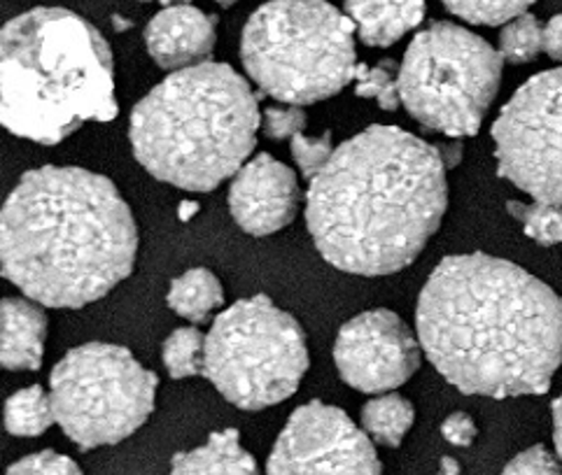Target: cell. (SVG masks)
Returning <instances> with one entry per match:
<instances>
[{
	"mask_svg": "<svg viewBox=\"0 0 562 475\" xmlns=\"http://www.w3.org/2000/svg\"><path fill=\"white\" fill-rule=\"evenodd\" d=\"M355 33L327 0H271L243 29L240 61L271 99L304 108L355 82Z\"/></svg>",
	"mask_w": 562,
	"mask_h": 475,
	"instance_id": "6",
	"label": "cell"
},
{
	"mask_svg": "<svg viewBox=\"0 0 562 475\" xmlns=\"http://www.w3.org/2000/svg\"><path fill=\"white\" fill-rule=\"evenodd\" d=\"M537 0H443L448 12L474 26H502L526 14Z\"/></svg>",
	"mask_w": 562,
	"mask_h": 475,
	"instance_id": "25",
	"label": "cell"
},
{
	"mask_svg": "<svg viewBox=\"0 0 562 475\" xmlns=\"http://www.w3.org/2000/svg\"><path fill=\"white\" fill-rule=\"evenodd\" d=\"M138 226L108 178L75 166L24 173L0 217V269L47 308H82L134 271Z\"/></svg>",
	"mask_w": 562,
	"mask_h": 475,
	"instance_id": "3",
	"label": "cell"
},
{
	"mask_svg": "<svg viewBox=\"0 0 562 475\" xmlns=\"http://www.w3.org/2000/svg\"><path fill=\"white\" fill-rule=\"evenodd\" d=\"M446 166L439 147L397 126L373 124L336 147L306 194L317 252L352 275L404 271L446 215Z\"/></svg>",
	"mask_w": 562,
	"mask_h": 475,
	"instance_id": "2",
	"label": "cell"
},
{
	"mask_svg": "<svg viewBox=\"0 0 562 475\" xmlns=\"http://www.w3.org/2000/svg\"><path fill=\"white\" fill-rule=\"evenodd\" d=\"M140 3H153V0H140Z\"/></svg>",
	"mask_w": 562,
	"mask_h": 475,
	"instance_id": "37",
	"label": "cell"
},
{
	"mask_svg": "<svg viewBox=\"0 0 562 475\" xmlns=\"http://www.w3.org/2000/svg\"><path fill=\"white\" fill-rule=\"evenodd\" d=\"M215 3H217V5H222V8H232V5H236V3H238V0H215Z\"/></svg>",
	"mask_w": 562,
	"mask_h": 475,
	"instance_id": "36",
	"label": "cell"
},
{
	"mask_svg": "<svg viewBox=\"0 0 562 475\" xmlns=\"http://www.w3.org/2000/svg\"><path fill=\"white\" fill-rule=\"evenodd\" d=\"M259 126V103L246 78L205 61L171 72L140 99L128 138L153 178L184 192H211L246 166Z\"/></svg>",
	"mask_w": 562,
	"mask_h": 475,
	"instance_id": "5",
	"label": "cell"
},
{
	"mask_svg": "<svg viewBox=\"0 0 562 475\" xmlns=\"http://www.w3.org/2000/svg\"><path fill=\"white\" fill-rule=\"evenodd\" d=\"M493 143L499 178L562 205V68L520 84L493 124Z\"/></svg>",
	"mask_w": 562,
	"mask_h": 475,
	"instance_id": "10",
	"label": "cell"
},
{
	"mask_svg": "<svg viewBox=\"0 0 562 475\" xmlns=\"http://www.w3.org/2000/svg\"><path fill=\"white\" fill-rule=\"evenodd\" d=\"M420 340L392 310H367L339 329L334 361L344 383L364 394H385L420 369Z\"/></svg>",
	"mask_w": 562,
	"mask_h": 475,
	"instance_id": "12",
	"label": "cell"
},
{
	"mask_svg": "<svg viewBox=\"0 0 562 475\" xmlns=\"http://www.w3.org/2000/svg\"><path fill=\"white\" fill-rule=\"evenodd\" d=\"M499 56L504 64L522 66L535 61L544 52V26L530 12L512 19L499 33Z\"/></svg>",
	"mask_w": 562,
	"mask_h": 475,
	"instance_id": "21",
	"label": "cell"
},
{
	"mask_svg": "<svg viewBox=\"0 0 562 475\" xmlns=\"http://www.w3.org/2000/svg\"><path fill=\"white\" fill-rule=\"evenodd\" d=\"M544 52L553 61H562V12L544 26Z\"/></svg>",
	"mask_w": 562,
	"mask_h": 475,
	"instance_id": "31",
	"label": "cell"
},
{
	"mask_svg": "<svg viewBox=\"0 0 562 475\" xmlns=\"http://www.w3.org/2000/svg\"><path fill=\"white\" fill-rule=\"evenodd\" d=\"M439 475H460V464L453 457H443L439 464Z\"/></svg>",
	"mask_w": 562,
	"mask_h": 475,
	"instance_id": "33",
	"label": "cell"
},
{
	"mask_svg": "<svg viewBox=\"0 0 562 475\" xmlns=\"http://www.w3.org/2000/svg\"><path fill=\"white\" fill-rule=\"evenodd\" d=\"M196 211H199V205H196V203H192V201H184V203H182V207H180V219H182V222H187V219H190Z\"/></svg>",
	"mask_w": 562,
	"mask_h": 475,
	"instance_id": "34",
	"label": "cell"
},
{
	"mask_svg": "<svg viewBox=\"0 0 562 475\" xmlns=\"http://www.w3.org/2000/svg\"><path fill=\"white\" fill-rule=\"evenodd\" d=\"M308 371L306 333L276 303L257 294L217 315L205 336L203 375L240 410L290 398Z\"/></svg>",
	"mask_w": 562,
	"mask_h": 475,
	"instance_id": "7",
	"label": "cell"
},
{
	"mask_svg": "<svg viewBox=\"0 0 562 475\" xmlns=\"http://www.w3.org/2000/svg\"><path fill=\"white\" fill-rule=\"evenodd\" d=\"M502 475H562V462L544 445H532L516 454Z\"/></svg>",
	"mask_w": 562,
	"mask_h": 475,
	"instance_id": "29",
	"label": "cell"
},
{
	"mask_svg": "<svg viewBox=\"0 0 562 475\" xmlns=\"http://www.w3.org/2000/svg\"><path fill=\"white\" fill-rule=\"evenodd\" d=\"M416 422V410L400 394H385L362 408V427L369 439L385 448H400Z\"/></svg>",
	"mask_w": 562,
	"mask_h": 475,
	"instance_id": "19",
	"label": "cell"
},
{
	"mask_svg": "<svg viewBox=\"0 0 562 475\" xmlns=\"http://www.w3.org/2000/svg\"><path fill=\"white\" fill-rule=\"evenodd\" d=\"M159 3H161L164 8H173V5H190L192 0H159Z\"/></svg>",
	"mask_w": 562,
	"mask_h": 475,
	"instance_id": "35",
	"label": "cell"
},
{
	"mask_svg": "<svg viewBox=\"0 0 562 475\" xmlns=\"http://www.w3.org/2000/svg\"><path fill=\"white\" fill-rule=\"evenodd\" d=\"M0 317H3V343H0L3 369H41L45 357L47 315L26 298H5L0 306Z\"/></svg>",
	"mask_w": 562,
	"mask_h": 475,
	"instance_id": "15",
	"label": "cell"
},
{
	"mask_svg": "<svg viewBox=\"0 0 562 475\" xmlns=\"http://www.w3.org/2000/svg\"><path fill=\"white\" fill-rule=\"evenodd\" d=\"M395 61H379L376 66L358 64L355 70V93L362 99L376 101L379 108L392 112L402 105L400 97V72Z\"/></svg>",
	"mask_w": 562,
	"mask_h": 475,
	"instance_id": "23",
	"label": "cell"
},
{
	"mask_svg": "<svg viewBox=\"0 0 562 475\" xmlns=\"http://www.w3.org/2000/svg\"><path fill=\"white\" fill-rule=\"evenodd\" d=\"M302 203L294 170L271 155H259L243 166L229 186L234 222L250 236H271L290 226Z\"/></svg>",
	"mask_w": 562,
	"mask_h": 475,
	"instance_id": "13",
	"label": "cell"
},
{
	"mask_svg": "<svg viewBox=\"0 0 562 475\" xmlns=\"http://www.w3.org/2000/svg\"><path fill=\"white\" fill-rule=\"evenodd\" d=\"M5 475H82V471L66 454L45 450L14 462Z\"/></svg>",
	"mask_w": 562,
	"mask_h": 475,
	"instance_id": "28",
	"label": "cell"
},
{
	"mask_svg": "<svg viewBox=\"0 0 562 475\" xmlns=\"http://www.w3.org/2000/svg\"><path fill=\"white\" fill-rule=\"evenodd\" d=\"M441 436L453 448H470L476 439V425L467 412H453L441 422Z\"/></svg>",
	"mask_w": 562,
	"mask_h": 475,
	"instance_id": "30",
	"label": "cell"
},
{
	"mask_svg": "<svg viewBox=\"0 0 562 475\" xmlns=\"http://www.w3.org/2000/svg\"><path fill=\"white\" fill-rule=\"evenodd\" d=\"M553 443L558 460L562 462V394L553 402Z\"/></svg>",
	"mask_w": 562,
	"mask_h": 475,
	"instance_id": "32",
	"label": "cell"
},
{
	"mask_svg": "<svg viewBox=\"0 0 562 475\" xmlns=\"http://www.w3.org/2000/svg\"><path fill=\"white\" fill-rule=\"evenodd\" d=\"M164 366L173 380H187L194 375H203L205 369V336L194 327L176 329L166 338Z\"/></svg>",
	"mask_w": 562,
	"mask_h": 475,
	"instance_id": "22",
	"label": "cell"
},
{
	"mask_svg": "<svg viewBox=\"0 0 562 475\" xmlns=\"http://www.w3.org/2000/svg\"><path fill=\"white\" fill-rule=\"evenodd\" d=\"M217 19L192 5L164 8L149 19L145 45L164 70H182L209 61L217 41Z\"/></svg>",
	"mask_w": 562,
	"mask_h": 475,
	"instance_id": "14",
	"label": "cell"
},
{
	"mask_svg": "<svg viewBox=\"0 0 562 475\" xmlns=\"http://www.w3.org/2000/svg\"><path fill=\"white\" fill-rule=\"evenodd\" d=\"M504 61L481 35L437 22L411 41L400 97L420 126L448 138L476 136L497 97Z\"/></svg>",
	"mask_w": 562,
	"mask_h": 475,
	"instance_id": "8",
	"label": "cell"
},
{
	"mask_svg": "<svg viewBox=\"0 0 562 475\" xmlns=\"http://www.w3.org/2000/svg\"><path fill=\"white\" fill-rule=\"evenodd\" d=\"M334 155V147H331V136L325 133L321 138H308L304 133H299V136L292 138V157L294 163L302 170V176L313 180L321 170L329 163Z\"/></svg>",
	"mask_w": 562,
	"mask_h": 475,
	"instance_id": "26",
	"label": "cell"
},
{
	"mask_svg": "<svg viewBox=\"0 0 562 475\" xmlns=\"http://www.w3.org/2000/svg\"><path fill=\"white\" fill-rule=\"evenodd\" d=\"M509 213L520 222L530 240L551 247L562 242V205L549 201L509 203Z\"/></svg>",
	"mask_w": 562,
	"mask_h": 475,
	"instance_id": "24",
	"label": "cell"
},
{
	"mask_svg": "<svg viewBox=\"0 0 562 475\" xmlns=\"http://www.w3.org/2000/svg\"><path fill=\"white\" fill-rule=\"evenodd\" d=\"M306 122L308 117L302 105H269L261 115V131L271 140H292L299 133H304Z\"/></svg>",
	"mask_w": 562,
	"mask_h": 475,
	"instance_id": "27",
	"label": "cell"
},
{
	"mask_svg": "<svg viewBox=\"0 0 562 475\" xmlns=\"http://www.w3.org/2000/svg\"><path fill=\"white\" fill-rule=\"evenodd\" d=\"M416 325L425 357L462 394L537 396L562 366V298L499 257L441 259L420 292Z\"/></svg>",
	"mask_w": 562,
	"mask_h": 475,
	"instance_id": "1",
	"label": "cell"
},
{
	"mask_svg": "<svg viewBox=\"0 0 562 475\" xmlns=\"http://www.w3.org/2000/svg\"><path fill=\"white\" fill-rule=\"evenodd\" d=\"M171 475H259L252 454L240 445L236 429L211 433V439L171 460Z\"/></svg>",
	"mask_w": 562,
	"mask_h": 475,
	"instance_id": "17",
	"label": "cell"
},
{
	"mask_svg": "<svg viewBox=\"0 0 562 475\" xmlns=\"http://www.w3.org/2000/svg\"><path fill=\"white\" fill-rule=\"evenodd\" d=\"M373 441L341 410L323 402L296 408L280 431L267 475H381Z\"/></svg>",
	"mask_w": 562,
	"mask_h": 475,
	"instance_id": "11",
	"label": "cell"
},
{
	"mask_svg": "<svg viewBox=\"0 0 562 475\" xmlns=\"http://www.w3.org/2000/svg\"><path fill=\"white\" fill-rule=\"evenodd\" d=\"M3 422L8 433L19 436V439L43 436L52 425H56L49 392H45L41 385L19 389L8 398Z\"/></svg>",
	"mask_w": 562,
	"mask_h": 475,
	"instance_id": "20",
	"label": "cell"
},
{
	"mask_svg": "<svg viewBox=\"0 0 562 475\" xmlns=\"http://www.w3.org/2000/svg\"><path fill=\"white\" fill-rule=\"evenodd\" d=\"M159 380L122 346L72 348L52 369L56 425L80 450L117 445L155 410Z\"/></svg>",
	"mask_w": 562,
	"mask_h": 475,
	"instance_id": "9",
	"label": "cell"
},
{
	"mask_svg": "<svg viewBox=\"0 0 562 475\" xmlns=\"http://www.w3.org/2000/svg\"><path fill=\"white\" fill-rule=\"evenodd\" d=\"M0 89V122L41 145H59L120 110L110 45L87 19L61 8L31 10L3 29Z\"/></svg>",
	"mask_w": 562,
	"mask_h": 475,
	"instance_id": "4",
	"label": "cell"
},
{
	"mask_svg": "<svg viewBox=\"0 0 562 475\" xmlns=\"http://www.w3.org/2000/svg\"><path fill=\"white\" fill-rule=\"evenodd\" d=\"M168 308L192 325H205L224 303V290L209 269H192L178 275L168 287Z\"/></svg>",
	"mask_w": 562,
	"mask_h": 475,
	"instance_id": "18",
	"label": "cell"
},
{
	"mask_svg": "<svg viewBox=\"0 0 562 475\" xmlns=\"http://www.w3.org/2000/svg\"><path fill=\"white\" fill-rule=\"evenodd\" d=\"M346 14L369 47H390L425 16V0H346Z\"/></svg>",
	"mask_w": 562,
	"mask_h": 475,
	"instance_id": "16",
	"label": "cell"
}]
</instances>
